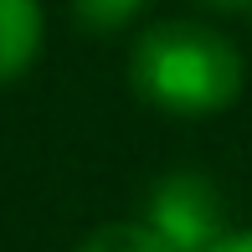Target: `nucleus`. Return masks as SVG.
I'll return each instance as SVG.
<instances>
[{"instance_id":"obj_1","label":"nucleus","mask_w":252,"mask_h":252,"mask_svg":"<svg viewBox=\"0 0 252 252\" xmlns=\"http://www.w3.org/2000/svg\"><path fill=\"white\" fill-rule=\"evenodd\" d=\"M247 62L216 26L201 21H159L139 31L129 52V88L159 113L206 119L242 98Z\"/></svg>"},{"instance_id":"obj_2","label":"nucleus","mask_w":252,"mask_h":252,"mask_svg":"<svg viewBox=\"0 0 252 252\" xmlns=\"http://www.w3.org/2000/svg\"><path fill=\"white\" fill-rule=\"evenodd\" d=\"M139 221L150 226L170 252H211L232 232V226H226L221 190H216V180L201 175V170H170V175H159Z\"/></svg>"},{"instance_id":"obj_3","label":"nucleus","mask_w":252,"mask_h":252,"mask_svg":"<svg viewBox=\"0 0 252 252\" xmlns=\"http://www.w3.org/2000/svg\"><path fill=\"white\" fill-rule=\"evenodd\" d=\"M41 41H47L41 0H0V88L21 83L36 67Z\"/></svg>"},{"instance_id":"obj_4","label":"nucleus","mask_w":252,"mask_h":252,"mask_svg":"<svg viewBox=\"0 0 252 252\" xmlns=\"http://www.w3.org/2000/svg\"><path fill=\"white\" fill-rule=\"evenodd\" d=\"M77 252H170L144 221H108L77 242Z\"/></svg>"},{"instance_id":"obj_5","label":"nucleus","mask_w":252,"mask_h":252,"mask_svg":"<svg viewBox=\"0 0 252 252\" xmlns=\"http://www.w3.org/2000/svg\"><path fill=\"white\" fill-rule=\"evenodd\" d=\"M139 10H144V0H72L77 26L93 31V36H113V31H124Z\"/></svg>"},{"instance_id":"obj_6","label":"nucleus","mask_w":252,"mask_h":252,"mask_svg":"<svg viewBox=\"0 0 252 252\" xmlns=\"http://www.w3.org/2000/svg\"><path fill=\"white\" fill-rule=\"evenodd\" d=\"M211 252H252V226H232Z\"/></svg>"},{"instance_id":"obj_7","label":"nucleus","mask_w":252,"mask_h":252,"mask_svg":"<svg viewBox=\"0 0 252 252\" xmlns=\"http://www.w3.org/2000/svg\"><path fill=\"white\" fill-rule=\"evenodd\" d=\"M201 5L221 10V16H232V10H252V0H201Z\"/></svg>"}]
</instances>
